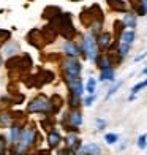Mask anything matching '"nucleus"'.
I'll return each instance as SVG.
<instances>
[{"instance_id": "1", "label": "nucleus", "mask_w": 147, "mask_h": 155, "mask_svg": "<svg viewBox=\"0 0 147 155\" xmlns=\"http://www.w3.org/2000/svg\"><path fill=\"white\" fill-rule=\"evenodd\" d=\"M27 111L30 114H35V112H43V114H52L54 108H52V103H51V98H47L46 95L40 94L38 97H35L33 100L29 103L27 106Z\"/></svg>"}, {"instance_id": "30", "label": "nucleus", "mask_w": 147, "mask_h": 155, "mask_svg": "<svg viewBox=\"0 0 147 155\" xmlns=\"http://www.w3.org/2000/svg\"><path fill=\"white\" fill-rule=\"evenodd\" d=\"M120 86H122V82H117L114 87H111V89H109V92H108V95H106V98H109V97L113 95V94H116V92H117V89L120 87Z\"/></svg>"}, {"instance_id": "17", "label": "nucleus", "mask_w": 147, "mask_h": 155, "mask_svg": "<svg viewBox=\"0 0 147 155\" xmlns=\"http://www.w3.org/2000/svg\"><path fill=\"white\" fill-rule=\"evenodd\" d=\"M114 70L113 68H106V70H101V74H100V81H113L114 79Z\"/></svg>"}, {"instance_id": "11", "label": "nucleus", "mask_w": 147, "mask_h": 155, "mask_svg": "<svg viewBox=\"0 0 147 155\" xmlns=\"http://www.w3.org/2000/svg\"><path fill=\"white\" fill-rule=\"evenodd\" d=\"M96 63H98V67H100L101 70H106V68H111L113 60H111L109 54H103V55H100V59H96Z\"/></svg>"}, {"instance_id": "34", "label": "nucleus", "mask_w": 147, "mask_h": 155, "mask_svg": "<svg viewBox=\"0 0 147 155\" xmlns=\"http://www.w3.org/2000/svg\"><path fill=\"white\" fill-rule=\"evenodd\" d=\"M37 155H51V153H49L47 150H40V152H38Z\"/></svg>"}, {"instance_id": "27", "label": "nucleus", "mask_w": 147, "mask_h": 155, "mask_svg": "<svg viewBox=\"0 0 147 155\" xmlns=\"http://www.w3.org/2000/svg\"><path fill=\"white\" fill-rule=\"evenodd\" d=\"M11 38V33L8 30H0V43H3V41H8Z\"/></svg>"}, {"instance_id": "22", "label": "nucleus", "mask_w": 147, "mask_h": 155, "mask_svg": "<svg viewBox=\"0 0 147 155\" xmlns=\"http://www.w3.org/2000/svg\"><path fill=\"white\" fill-rule=\"evenodd\" d=\"M128 49H130V45L120 43V46H119V49H117V52H119V55H120V59L123 57V55H127V54H128Z\"/></svg>"}, {"instance_id": "23", "label": "nucleus", "mask_w": 147, "mask_h": 155, "mask_svg": "<svg viewBox=\"0 0 147 155\" xmlns=\"http://www.w3.org/2000/svg\"><path fill=\"white\" fill-rule=\"evenodd\" d=\"M144 87H147V79L142 81V82H139V84H136V86H133V89H131V95H136L139 90L144 89Z\"/></svg>"}, {"instance_id": "19", "label": "nucleus", "mask_w": 147, "mask_h": 155, "mask_svg": "<svg viewBox=\"0 0 147 155\" xmlns=\"http://www.w3.org/2000/svg\"><path fill=\"white\" fill-rule=\"evenodd\" d=\"M18 51V45L16 43H8V45H6L5 46V49H3V52H5V55H13V54H15Z\"/></svg>"}, {"instance_id": "26", "label": "nucleus", "mask_w": 147, "mask_h": 155, "mask_svg": "<svg viewBox=\"0 0 147 155\" xmlns=\"http://www.w3.org/2000/svg\"><path fill=\"white\" fill-rule=\"evenodd\" d=\"M145 146H147V135H141L138 139V147L139 149H145Z\"/></svg>"}, {"instance_id": "5", "label": "nucleus", "mask_w": 147, "mask_h": 155, "mask_svg": "<svg viewBox=\"0 0 147 155\" xmlns=\"http://www.w3.org/2000/svg\"><path fill=\"white\" fill-rule=\"evenodd\" d=\"M65 84H67L68 89H70V94H74V95H78V97L82 95L84 86H82L81 78H68V76H65Z\"/></svg>"}, {"instance_id": "24", "label": "nucleus", "mask_w": 147, "mask_h": 155, "mask_svg": "<svg viewBox=\"0 0 147 155\" xmlns=\"http://www.w3.org/2000/svg\"><path fill=\"white\" fill-rule=\"evenodd\" d=\"M104 141H106L108 144H114V143L119 141V136L116 135V133H108V135L104 136Z\"/></svg>"}, {"instance_id": "7", "label": "nucleus", "mask_w": 147, "mask_h": 155, "mask_svg": "<svg viewBox=\"0 0 147 155\" xmlns=\"http://www.w3.org/2000/svg\"><path fill=\"white\" fill-rule=\"evenodd\" d=\"M96 46H98V48H101V49L109 48V46H111V33H108V32H101V33L96 37Z\"/></svg>"}, {"instance_id": "9", "label": "nucleus", "mask_w": 147, "mask_h": 155, "mask_svg": "<svg viewBox=\"0 0 147 155\" xmlns=\"http://www.w3.org/2000/svg\"><path fill=\"white\" fill-rule=\"evenodd\" d=\"M68 119V122L71 127H79L82 124V116H81V112L79 111H73V112H70V114L67 116Z\"/></svg>"}, {"instance_id": "32", "label": "nucleus", "mask_w": 147, "mask_h": 155, "mask_svg": "<svg viewBox=\"0 0 147 155\" xmlns=\"http://www.w3.org/2000/svg\"><path fill=\"white\" fill-rule=\"evenodd\" d=\"M139 3H141V6L144 8V11L147 13V0H139Z\"/></svg>"}, {"instance_id": "25", "label": "nucleus", "mask_w": 147, "mask_h": 155, "mask_svg": "<svg viewBox=\"0 0 147 155\" xmlns=\"http://www.w3.org/2000/svg\"><path fill=\"white\" fill-rule=\"evenodd\" d=\"M123 22H122V21H116V22H114V30H116V35H119V37H120V35H122V32H123Z\"/></svg>"}, {"instance_id": "3", "label": "nucleus", "mask_w": 147, "mask_h": 155, "mask_svg": "<svg viewBox=\"0 0 147 155\" xmlns=\"http://www.w3.org/2000/svg\"><path fill=\"white\" fill-rule=\"evenodd\" d=\"M82 51L86 54V57L89 60L95 62L98 59V51H96V41L93 38L92 33H87L84 35V40H82Z\"/></svg>"}, {"instance_id": "20", "label": "nucleus", "mask_w": 147, "mask_h": 155, "mask_svg": "<svg viewBox=\"0 0 147 155\" xmlns=\"http://www.w3.org/2000/svg\"><path fill=\"white\" fill-rule=\"evenodd\" d=\"M95 87H96V81L93 79V78H90V79L87 81V86H86V90L90 94V95H93L95 94Z\"/></svg>"}, {"instance_id": "8", "label": "nucleus", "mask_w": 147, "mask_h": 155, "mask_svg": "<svg viewBox=\"0 0 147 155\" xmlns=\"http://www.w3.org/2000/svg\"><path fill=\"white\" fill-rule=\"evenodd\" d=\"M64 51H65V54L70 55V57H74V59H76V55L79 54V49L73 41H65L64 43Z\"/></svg>"}, {"instance_id": "4", "label": "nucleus", "mask_w": 147, "mask_h": 155, "mask_svg": "<svg viewBox=\"0 0 147 155\" xmlns=\"http://www.w3.org/2000/svg\"><path fill=\"white\" fill-rule=\"evenodd\" d=\"M62 68H64L65 76H68V78H79V74L82 71V65L74 57L67 59L64 62V67H62Z\"/></svg>"}, {"instance_id": "29", "label": "nucleus", "mask_w": 147, "mask_h": 155, "mask_svg": "<svg viewBox=\"0 0 147 155\" xmlns=\"http://www.w3.org/2000/svg\"><path fill=\"white\" fill-rule=\"evenodd\" d=\"M57 153H59V155H76V152H74L73 149H68V147H65V149H60Z\"/></svg>"}, {"instance_id": "16", "label": "nucleus", "mask_w": 147, "mask_h": 155, "mask_svg": "<svg viewBox=\"0 0 147 155\" xmlns=\"http://www.w3.org/2000/svg\"><path fill=\"white\" fill-rule=\"evenodd\" d=\"M82 150L84 152H86L87 155H98V153H100L101 152V149H100V146H98V144H87V146H84L82 147Z\"/></svg>"}, {"instance_id": "33", "label": "nucleus", "mask_w": 147, "mask_h": 155, "mask_svg": "<svg viewBox=\"0 0 147 155\" xmlns=\"http://www.w3.org/2000/svg\"><path fill=\"white\" fill-rule=\"evenodd\" d=\"M96 125H98V128H103V127H104V120L98 119V120H96Z\"/></svg>"}, {"instance_id": "15", "label": "nucleus", "mask_w": 147, "mask_h": 155, "mask_svg": "<svg viewBox=\"0 0 147 155\" xmlns=\"http://www.w3.org/2000/svg\"><path fill=\"white\" fill-rule=\"evenodd\" d=\"M135 32L133 30H123L122 32V35H120V40H122V43H125V45H131L133 41H135Z\"/></svg>"}, {"instance_id": "21", "label": "nucleus", "mask_w": 147, "mask_h": 155, "mask_svg": "<svg viewBox=\"0 0 147 155\" xmlns=\"http://www.w3.org/2000/svg\"><path fill=\"white\" fill-rule=\"evenodd\" d=\"M79 100H81V97L74 95V94H70V106L71 108H78L79 106Z\"/></svg>"}, {"instance_id": "2", "label": "nucleus", "mask_w": 147, "mask_h": 155, "mask_svg": "<svg viewBox=\"0 0 147 155\" xmlns=\"http://www.w3.org/2000/svg\"><path fill=\"white\" fill-rule=\"evenodd\" d=\"M38 139H40V135L32 128V127H24V128H21V135H19L18 144H21L22 147H25V149H29L30 146H33L35 143H38Z\"/></svg>"}, {"instance_id": "35", "label": "nucleus", "mask_w": 147, "mask_h": 155, "mask_svg": "<svg viewBox=\"0 0 147 155\" xmlns=\"http://www.w3.org/2000/svg\"><path fill=\"white\" fill-rule=\"evenodd\" d=\"M142 74H147V67H145V68L142 70Z\"/></svg>"}, {"instance_id": "13", "label": "nucleus", "mask_w": 147, "mask_h": 155, "mask_svg": "<svg viewBox=\"0 0 147 155\" xmlns=\"http://www.w3.org/2000/svg\"><path fill=\"white\" fill-rule=\"evenodd\" d=\"M65 144H67V147H68V149H78V147H79V139H78V136H76V135H73V133H71V135H68L67 136V139H65Z\"/></svg>"}, {"instance_id": "31", "label": "nucleus", "mask_w": 147, "mask_h": 155, "mask_svg": "<svg viewBox=\"0 0 147 155\" xmlns=\"http://www.w3.org/2000/svg\"><path fill=\"white\" fill-rule=\"evenodd\" d=\"M93 100H95V97H93V95H90V97H87L86 100H84V104H86V106H90V104L93 103Z\"/></svg>"}, {"instance_id": "36", "label": "nucleus", "mask_w": 147, "mask_h": 155, "mask_svg": "<svg viewBox=\"0 0 147 155\" xmlns=\"http://www.w3.org/2000/svg\"><path fill=\"white\" fill-rule=\"evenodd\" d=\"M29 155H37V153H29Z\"/></svg>"}, {"instance_id": "6", "label": "nucleus", "mask_w": 147, "mask_h": 155, "mask_svg": "<svg viewBox=\"0 0 147 155\" xmlns=\"http://www.w3.org/2000/svg\"><path fill=\"white\" fill-rule=\"evenodd\" d=\"M60 141H62V136H60L59 131L51 130V131L47 133V146H49V149H54V147H57V146L60 144Z\"/></svg>"}, {"instance_id": "18", "label": "nucleus", "mask_w": 147, "mask_h": 155, "mask_svg": "<svg viewBox=\"0 0 147 155\" xmlns=\"http://www.w3.org/2000/svg\"><path fill=\"white\" fill-rule=\"evenodd\" d=\"M11 119H13V116L10 114V112H6V111L0 112V125H10Z\"/></svg>"}, {"instance_id": "28", "label": "nucleus", "mask_w": 147, "mask_h": 155, "mask_svg": "<svg viewBox=\"0 0 147 155\" xmlns=\"http://www.w3.org/2000/svg\"><path fill=\"white\" fill-rule=\"evenodd\" d=\"M6 153V139L3 136H0V155Z\"/></svg>"}, {"instance_id": "12", "label": "nucleus", "mask_w": 147, "mask_h": 155, "mask_svg": "<svg viewBox=\"0 0 147 155\" xmlns=\"http://www.w3.org/2000/svg\"><path fill=\"white\" fill-rule=\"evenodd\" d=\"M108 5H109L113 10H116V11L127 13V5H125L123 0H108Z\"/></svg>"}, {"instance_id": "14", "label": "nucleus", "mask_w": 147, "mask_h": 155, "mask_svg": "<svg viewBox=\"0 0 147 155\" xmlns=\"http://www.w3.org/2000/svg\"><path fill=\"white\" fill-rule=\"evenodd\" d=\"M123 25L125 27H130V29L133 30L136 27V16L135 15H131V13H125V16H123Z\"/></svg>"}, {"instance_id": "10", "label": "nucleus", "mask_w": 147, "mask_h": 155, "mask_svg": "<svg viewBox=\"0 0 147 155\" xmlns=\"http://www.w3.org/2000/svg\"><path fill=\"white\" fill-rule=\"evenodd\" d=\"M19 135H21V127L18 124H13L10 127V143L15 146L19 141Z\"/></svg>"}]
</instances>
